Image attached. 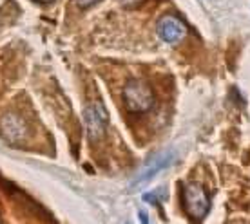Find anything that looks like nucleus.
<instances>
[{"label": "nucleus", "instance_id": "nucleus-2", "mask_svg": "<svg viewBox=\"0 0 250 224\" xmlns=\"http://www.w3.org/2000/svg\"><path fill=\"white\" fill-rule=\"evenodd\" d=\"M83 123H85V132L91 141L100 139L105 134L107 123H109V114H107L105 107L100 101L89 103L83 111Z\"/></svg>", "mask_w": 250, "mask_h": 224}, {"label": "nucleus", "instance_id": "nucleus-4", "mask_svg": "<svg viewBox=\"0 0 250 224\" xmlns=\"http://www.w3.org/2000/svg\"><path fill=\"white\" fill-rule=\"evenodd\" d=\"M158 37L167 44H180V42H183V38L187 37V25L178 17L167 15L158 22Z\"/></svg>", "mask_w": 250, "mask_h": 224}, {"label": "nucleus", "instance_id": "nucleus-5", "mask_svg": "<svg viewBox=\"0 0 250 224\" xmlns=\"http://www.w3.org/2000/svg\"><path fill=\"white\" fill-rule=\"evenodd\" d=\"M170 161H172V152H170V150L158 152L156 156L150 157L149 161H147V165L142 168V172L138 174V177L134 179V183H132V188H138V187H142V185H145V183H149L154 175L160 174L162 170H165V168L169 167Z\"/></svg>", "mask_w": 250, "mask_h": 224}, {"label": "nucleus", "instance_id": "nucleus-3", "mask_svg": "<svg viewBox=\"0 0 250 224\" xmlns=\"http://www.w3.org/2000/svg\"><path fill=\"white\" fill-rule=\"evenodd\" d=\"M183 203H185V210H187L194 219H203L208 212V195L200 185L196 183H187L183 187Z\"/></svg>", "mask_w": 250, "mask_h": 224}, {"label": "nucleus", "instance_id": "nucleus-9", "mask_svg": "<svg viewBox=\"0 0 250 224\" xmlns=\"http://www.w3.org/2000/svg\"><path fill=\"white\" fill-rule=\"evenodd\" d=\"M140 219H142V223L144 224H149V219L145 217V213H140Z\"/></svg>", "mask_w": 250, "mask_h": 224}, {"label": "nucleus", "instance_id": "nucleus-7", "mask_svg": "<svg viewBox=\"0 0 250 224\" xmlns=\"http://www.w3.org/2000/svg\"><path fill=\"white\" fill-rule=\"evenodd\" d=\"M96 2H100V0H75V4L78 7H89L93 6V4H96Z\"/></svg>", "mask_w": 250, "mask_h": 224}, {"label": "nucleus", "instance_id": "nucleus-1", "mask_svg": "<svg viewBox=\"0 0 250 224\" xmlns=\"http://www.w3.org/2000/svg\"><path fill=\"white\" fill-rule=\"evenodd\" d=\"M124 101L131 112H147L154 105V94L147 83L132 80L124 89Z\"/></svg>", "mask_w": 250, "mask_h": 224}, {"label": "nucleus", "instance_id": "nucleus-8", "mask_svg": "<svg viewBox=\"0 0 250 224\" xmlns=\"http://www.w3.org/2000/svg\"><path fill=\"white\" fill-rule=\"evenodd\" d=\"M124 6H127V7H131V6H138L142 0H120Z\"/></svg>", "mask_w": 250, "mask_h": 224}, {"label": "nucleus", "instance_id": "nucleus-6", "mask_svg": "<svg viewBox=\"0 0 250 224\" xmlns=\"http://www.w3.org/2000/svg\"><path fill=\"white\" fill-rule=\"evenodd\" d=\"M0 132L7 137L9 141H22L27 136V125L20 116L17 114H6L4 118L0 119Z\"/></svg>", "mask_w": 250, "mask_h": 224}]
</instances>
